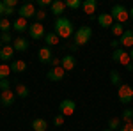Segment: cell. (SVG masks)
<instances>
[{
	"label": "cell",
	"mask_w": 133,
	"mask_h": 131,
	"mask_svg": "<svg viewBox=\"0 0 133 131\" xmlns=\"http://www.w3.org/2000/svg\"><path fill=\"white\" fill-rule=\"evenodd\" d=\"M130 20H133V7L130 9Z\"/></svg>",
	"instance_id": "cell-42"
},
{
	"label": "cell",
	"mask_w": 133,
	"mask_h": 131,
	"mask_svg": "<svg viewBox=\"0 0 133 131\" xmlns=\"http://www.w3.org/2000/svg\"><path fill=\"white\" fill-rule=\"evenodd\" d=\"M110 46H112L114 50H117V48H119V39H114L112 43H110Z\"/></svg>",
	"instance_id": "cell-40"
},
{
	"label": "cell",
	"mask_w": 133,
	"mask_h": 131,
	"mask_svg": "<svg viewBox=\"0 0 133 131\" xmlns=\"http://www.w3.org/2000/svg\"><path fill=\"white\" fill-rule=\"evenodd\" d=\"M73 37H75V44H76L78 48H80V46H85L92 37V29L89 25H83L80 29H76V32H75Z\"/></svg>",
	"instance_id": "cell-2"
},
{
	"label": "cell",
	"mask_w": 133,
	"mask_h": 131,
	"mask_svg": "<svg viewBox=\"0 0 133 131\" xmlns=\"http://www.w3.org/2000/svg\"><path fill=\"white\" fill-rule=\"evenodd\" d=\"M4 12H5V5H4V2L0 0V18L4 16Z\"/></svg>",
	"instance_id": "cell-41"
},
{
	"label": "cell",
	"mask_w": 133,
	"mask_h": 131,
	"mask_svg": "<svg viewBox=\"0 0 133 131\" xmlns=\"http://www.w3.org/2000/svg\"><path fill=\"white\" fill-rule=\"evenodd\" d=\"M64 76H66V71L62 69V66L61 67H51V69L46 73V78L50 81H62Z\"/></svg>",
	"instance_id": "cell-9"
},
{
	"label": "cell",
	"mask_w": 133,
	"mask_h": 131,
	"mask_svg": "<svg viewBox=\"0 0 133 131\" xmlns=\"http://www.w3.org/2000/svg\"><path fill=\"white\" fill-rule=\"evenodd\" d=\"M11 29H12V23H11L7 18H2V20H0V30L2 32H9Z\"/></svg>",
	"instance_id": "cell-28"
},
{
	"label": "cell",
	"mask_w": 133,
	"mask_h": 131,
	"mask_svg": "<svg viewBox=\"0 0 133 131\" xmlns=\"http://www.w3.org/2000/svg\"><path fill=\"white\" fill-rule=\"evenodd\" d=\"M36 5L30 4V2H25V4H21L20 5V11H18V14H20V18H25V20H29V18H34L36 16Z\"/></svg>",
	"instance_id": "cell-8"
},
{
	"label": "cell",
	"mask_w": 133,
	"mask_h": 131,
	"mask_svg": "<svg viewBox=\"0 0 133 131\" xmlns=\"http://www.w3.org/2000/svg\"><path fill=\"white\" fill-rule=\"evenodd\" d=\"M14 94H16V98H20V99H25V98H29V94H30V91H29V87L25 85V83H16L14 85Z\"/></svg>",
	"instance_id": "cell-19"
},
{
	"label": "cell",
	"mask_w": 133,
	"mask_h": 131,
	"mask_svg": "<svg viewBox=\"0 0 133 131\" xmlns=\"http://www.w3.org/2000/svg\"><path fill=\"white\" fill-rule=\"evenodd\" d=\"M110 81H112L114 85H121V74H119V71H110Z\"/></svg>",
	"instance_id": "cell-29"
},
{
	"label": "cell",
	"mask_w": 133,
	"mask_h": 131,
	"mask_svg": "<svg viewBox=\"0 0 133 131\" xmlns=\"http://www.w3.org/2000/svg\"><path fill=\"white\" fill-rule=\"evenodd\" d=\"M82 9H83V12H85L87 16L92 18V14H94L96 9H98V2H96V0H83L82 2Z\"/></svg>",
	"instance_id": "cell-17"
},
{
	"label": "cell",
	"mask_w": 133,
	"mask_h": 131,
	"mask_svg": "<svg viewBox=\"0 0 133 131\" xmlns=\"http://www.w3.org/2000/svg\"><path fill=\"white\" fill-rule=\"evenodd\" d=\"M119 131H133V122H128V124H123Z\"/></svg>",
	"instance_id": "cell-38"
},
{
	"label": "cell",
	"mask_w": 133,
	"mask_h": 131,
	"mask_svg": "<svg viewBox=\"0 0 133 131\" xmlns=\"http://www.w3.org/2000/svg\"><path fill=\"white\" fill-rule=\"evenodd\" d=\"M37 59H39L41 64H50L51 59H53V53H51L50 46H43L41 50L37 51Z\"/></svg>",
	"instance_id": "cell-12"
},
{
	"label": "cell",
	"mask_w": 133,
	"mask_h": 131,
	"mask_svg": "<svg viewBox=\"0 0 133 131\" xmlns=\"http://www.w3.org/2000/svg\"><path fill=\"white\" fill-rule=\"evenodd\" d=\"M2 46H4V44H2V41H0V50H2Z\"/></svg>",
	"instance_id": "cell-45"
},
{
	"label": "cell",
	"mask_w": 133,
	"mask_h": 131,
	"mask_svg": "<svg viewBox=\"0 0 133 131\" xmlns=\"http://www.w3.org/2000/svg\"><path fill=\"white\" fill-rule=\"evenodd\" d=\"M14 12H16V11L12 9V7H5V12H4V14H5V18H7L9 14H14Z\"/></svg>",
	"instance_id": "cell-39"
},
{
	"label": "cell",
	"mask_w": 133,
	"mask_h": 131,
	"mask_svg": "<svg viewBox=\"0 0 133 131\" xmlns=\"http://www.w3.org/2000/svg\"><path fill=\"white\" fill-rule=\"evenodd\" d=\"M121 126H123V121H121L119 117H112V119L108 121V129H112V131L121 129Z\"/></svg>",
	"instance_id": "cell-24"
},
{
	"label": "cell",
	"mask_w": 133,
	"mask_h": 131,
	"mask_svg": "<svg viewBox=\"0 0 133 131\" xmlns=\"http://www.w3.org/2000/svg\"><path fill=\"white\" fill-rule=\"evenodd\" d=\"M29 36H30V39H34V41L44 39L46 32H44L43 23H39V21H34V23H30V25H29Z\"/></svg>",
	"instance_id": "cell-6"
},
{
	"label": "cell",
	"mask_w": 133,
	"mask_h": 131,
	"mask_svg": "<svg viewBox=\"0 0 133 131\" xmlns=\"http://www.w3.org/2000/svg\"><path fill=\"white\" fill-rule=\"evenodd\" d=\"M61 62H62V59H57V57H53L51 59V67H61Z\"/></svg>",
	"instance_id": "cell-37"
},
{
	"label": "cell",
	"mask_w": 133,
	"mask_h": 131,
	"mask_svg": "<svg viewBox=\"0 0 133 131\" xmlns=\"http://www.w3.org/2000/svg\"><path fill=\"white\" fill-rule=\"evenodd\" d=\"M103 131H112V129H108V128H105V129H103Z\"/></svg>",
	"instance_id": "cell-44"
},
{
	"label": "cell",
	"mask_w": 133,
	"mask_h": 131,
	"mask_svg": "<svg viewBox=\"0 0 133 131\" xmlns=\"http://www.w3.org/2000/svg\"><path fill=\"white\" fill-rule=\"evenodd\" d=\"M126 32V29H124V25H121V23H114V27H112V34L115 36V37H123V34Z\"/></svg>",
	"instance_id": "cell-25"
},
{
	"label": "cell",
	"mask_w": 133,
	"mask_h": 131,
	"mask_svg": "<svg viewBox=\"0 0 133 131\" xmlns=\"http://www.w3.org/2000/svg\"><path fill=\"white\" fill-rule=\"evenodd\" d=\"M130 59H131V62H133V48L130 50Z\"/></svg>",
	"instance_id": "cell-43"
},
{
	"label": "cell",
	"mask_w": 133,
	"mask_h": 131,
	"mask_svg": "<svg viewBox=\"0 0 133 131\" xmlns=\"http://www.w3.org/2000/svg\"><path fill=\"white\" fill-rule=\"evenodd\" d=\"M110 14H112V18L115 23H121V25H124L126 21L130 20V11L124 7L123 4H115L112 7V11H110Z\"/></svg>",
	"instance_id": "cell-3"
},
{
	"label": "cell",
	"mask_w": 133,
	"mask_h": 131,
	"mask_svg": "<svg viewBox=\"0 0 133 131\" xmlns=\"http://www.w3.org/2000/svg\"><path fill=\"white\" fill-rule=\"evenodd\" d=\"M12 48H14V51H27L29 50V39L18 36L16 39L12 41Z\"/></svg>",
	"instance_id": "cell-18"
},
{
	"label": "cell",
	"mask_w": 133,
	"mask_h": 131,
	"mask_svg": "<svg viewBox=\"0 0 133 131\" xmlns=\"http://www.w3.org/2000/svg\"><path fill=\"white\" fill-rule=\"evenodd\" d=\"M51 2H53V0H39V2H37V5H39L41 9H44L46 5H51Z\"/></svg>",
	"instance_id": "cell-36"
},
{
	"label": "cell",
	"mask_w": 133,
	"mask_h": 131,
	"mask_svg": "<svg viewBox=\"0 0 133 131\" xmlns=\"http://www.w3.org/2000/svg\"><path fill=\"white\" fill-rule=\"evenodd\" d=\"M119 44L123 46V48H133V30L131 29H126V32L123 34V37L119 39Z\"/></svg>",
	"instance_id": "cell-14"
},
{
	"label": "cell",
	"mask_w": 133,
	"mask_h": 131,
	"mask_svg": "<svg viewBox=\"0 0 133 131\" xmlns=\"http://www.w3.org/2000/svg\"><path fill=\"white\" fill-rule=\"evenodd\" d=\"M53 29H55V34L61 37V39H69L71 36H75V27H73V23L69 18H66V16H61V18H57L55 23H53Z\"/></svg>",
	"instance_id": "cell-1"
},
{
	"label": "cell",
	"mask_w": 133,
	"mask_h": 131,
	"mask_svg": "<svg viewBox=\"0 0 133 131\" xmlns=\"http://www.w3.org/2000/svg\"><path fill=\"white\" fill-rule=\"evenodd\" d=\"M12 30H16L18 34H23L25 30H29V23L25 18H18V20L12 21Z\"/></svg>",
	"instance_id": "cell-20"
},
{
	"label": "cell",
	"mask_w": 133,
	"mask_h": 131,
	"mask_svg": "<svg viewBox=\"0 0 133 131\" xmlns=\"http://www.w3.org/2000/svg\"><path fill=\"white\" fill-rule=\"evenodd\" d=\"M50 9H51V14H55L57 18H61V14H64V11H66V2H62V0H53Z\"/></svg>",
	"instance_id": "cell-16"
},
{
	"label": "cell",
	"mask_w": 133,
	"mask_h": 131,
	"mask_svg": "<svg viewBox=\"0 0 133 131\" xmlns=\"http://www.w3.org/2000/svg\"><path fill=\"white\" fill-rule=\"evenodd\" d=\"M117 98L123 105H128L133 101V87L128 83H121L119 89H117Z\"/></svg>",
	"instance_id": "cell-4"
},
{
	"label": "cell",
	"mask_w": 133,
	"mask_h": 131,
	"mask_svg": "<svg viewBox=\"0 0 133 131\" xmlns=\"http://www.w3.org/2000/svg\"><path fill=\"white\" fill-rule=\"evenodd\" d=\"M30 126H32V129H34V131H46V129H48V122H46V119H43V117L34 119Z\"/></svg>",
	"instance_id": "cell-22"
},
{
	"label": "cell",
	"mask_w": 133,
	"mask_h": 131,
	"mask_svg": "<svg viewBox=\"0 0 133 131\" xmlns=\"http://www.w3.org/2000/svg\"><path fill=\"white\" fill-rule=\"evenodd\" d=\"M11 66V73H18V74H20V73H25V71H27V62L25 60H12L9 64Z\"/></svg>",
	"instance_id": "cell-21"
},
{
	"label": "cell",
	"mask_w": 133,
	"mask_h": 131,
	"mask_svg": "<svg viewBox=\"0 0 133 131\" xmlns=\"http://www.w3.org/2000/svg\"><path fill=\"white\" fill-rule=\"evenodd\" d=\"M121 121H123L124 124H128V122H133V110H131V108H126V110L123 112V117H121Z\"/></svg>",
	"instance_id": "cell-26"
},
{
	"label": "cell",
	"mask_w": 133,
	"mask_h": 131,
	"mask_svg": "<svg viewBox=\"0 0 133 131\" xmlns=\"http://www.w3.org/2000/svg\"><path fill=\"white\" fill-rule=\"evenodd\" d=\"M11 73V66L9 64H0V80H5Z\"/></svg>",
	"instance_id": "cell-27"
},
{
	"label": "cell",
	"mask_w": 133,
	"mask_h": 131,
	"mask_svg": "<svg viewBox=\"0 0 133 131\" xmlns=\"http://www.w3.org/2000/svg\"><path fill=\"white\" fill-rule=\"evenodd\" d=\"M0 41H2V44L5 46V44H9V43H12V36H11L9 32H2V36H0Z\"/></svg>",
	"instance_id": "cell-31"
},
{
	"label": "cell",
	"mask_w": 133,
	"mask_h": 131,
	"mask_svg": "<svg viewBox=\"0 0 133 131\" xmlns=\"http://www.w3.org/2000/svg\"><path fill=\"white\" fill-rule=\"evenodd\" d=\"M11 89V81L5 78V80H0V91H9Z\"/></svg>",
	"instance_id": "cell-34"
},
{
	"label": "cell",
	"mask_w": 133,
	"mask_h": 131,
	"mask_svg": "<svg viewBox=\"0 0 133 131\" xmlns=\"http://www.w3.org/2000/svg\"><path fill=\"white\" fill-rule=\"evenodd\" d=\"M2 2H4V5H5V7H12V9L18 5V0H2Z\"/></svg>",
	"instance_id": "cell-35"
},
{
	"label": "cell",
	"mask_w": 133,
	"mask_h": 131,
	"mask_svg": "<svg viewBox=\"0 0 133 131\" xmlns=\"http://www.w3.org/2000/svg\"><path fill=\"white\" fill-rule=\"evenodd\" d=\"M59 112L64 117H71L73 113L76 112V103L73 99H62L61 105H59Z\"/></svg>",
	"instance_id": "cell-7"
},
{
	"label": "cell",
	"mask_w": 133,
	"mask_h": 131,
	"mask_svg": "<svg viewBox=\"0 0 133 131\" xmlns=\"http://www.w3.org/2000/svg\"><path fill=\"white\" fill-rule=\"evenodd\" d=\"M112 60L115 64H121L124 67H128L130 64H131V59H130V53L124 50V48H117V50H114L112 53Z\"/></svg>",
	"instance_id": "cell-5"
},
{
	"label": "cell",
	"mask_w": 133,
	"mask_h": 131,
	"mask_svg": "<svg viewBox=\"0 0 133 131\" xmlns=\"http://www.w3.org/2000/svg\"><path fill=\"white\" fill-rule=\"evenodd\" d=\"M0 20H2V18H0Z\"/></svg>",
	"instance_id": "cell-46"
},
{
	"label": "cell",
	"mask_w": 133,
	"mask_h": 131,
	"mask_svg": "<svg viewBox=\"0 0 133 131\" xmlns=\"http://www.w3.org/2000/svg\"><path fill=\"white\" fill-rule=\"evenodd\" d=\"M98 23H99V27H103V29H112L115 21H114L110 12H103V14H98Z\"/></svg>",
	"instance_id": "cell-11"
},
{
	"label": "cell",
	"mask_w": 133,
	"mask_h": 131,
	"mask_svg": "<svg viewBox=\"0 0 133 131\" xmlns=\"http://www.w3.org/2000/svg\"><path fill=\"white\" fill-rule=\"evenodd\" d=\"M16 101V94H14V91H2L0 92V105L2 106H11L12 103Z\"/></svg>",
	"instance_id": "cell-10"
},
{
	"label": "cell",
	"mask_w": 133,
	"mask_h": 131,
	"mask_svg": "<svg viewBox=\"0 0 133 131\" xmlns=\"http://www.w3.org/2000/svg\"><path fill=\"white\" fill-rule=\"evenodd\" d=\"M46 16H48V14H46V11H44V9H37V12H36V16H34V18H36V21H39V23H41Z\"/></svg>",
	"instance_id": "cell-33"
},
{
	"label": "cell",
	"mask_w": 133,
	"mask_h": 131,
	"mask_svg": "<svg viewBox=\"0 0 133 131\" xmlns=\"http://www.w3.org/2000/svg\"><path fill=\"white\" fill-rule=\"evenodd\" d=\"M61 66H62V69L64 71H73L75 67H76V57L75 55H64L62 57V62H61Z\"/></svg>",
	"instance_id": "cell-13"
},
{
	"label": "cell",
	"mask_w": 133,
	"mask_h": 131,
	"mask_svg": "<svg viewBox=\"0 0 133 131\" xmlns=\"http://www.w3.org/2000/svg\"><path fill=\"white\" fill-rule=\"evenodd\" d=\"M12 55H14V48H12V44H5V46H2V50H0V60L4 62H9L12 60Z\"/></svg>",
	"instance_id": "cell-15"
},
{
	"label": "cell",
	"mask_w": 133,
	"mask_h": 131,
	"mask_svg": "<svg viewBox=\"0 0 133 131\" xmlns=\"http://www.w3.org/2000/svg\"><path fill=\"white\" fill-rule=\"evenodd\" d=\"M66 7L76 11V9H80V7H82V2H80V0H68V2H66Z\"/></svg>",
	"instance_id": "cell-30"
},
{
	"label": "cell",
	"mask_w": 133,
	"mask_h": 131,
	"mask_svg": "<svg viewBox=\"0 0 133 131\" xmlns=\"http://www.w3.org/2000/svg\"><path fill=\"white\" fill-rule=\"evenodd\" d=\"M64 121H66V117H64L62 113H57V115H55V119H53V124H55L57 128H61L62 124H64Z\"/></svg>",
	"instance_id": "cell-32"
},
{
	"label": "cell",
	"mask_w": 133,
	"mask_h": 131,
	"mask_svg": "<svg viewBox=\"0 0 133 131\" xmlns=\"http://www.w3.org/2000/svg\"><path fill=\"white\" fill-rule=\"evenodd\" d=\"M44 43H46V46H57L59 43H61V37L55 34V32H46V36H44Z\"/></svg>",
	"instance_id": "cell-23"
}]
</instances>
